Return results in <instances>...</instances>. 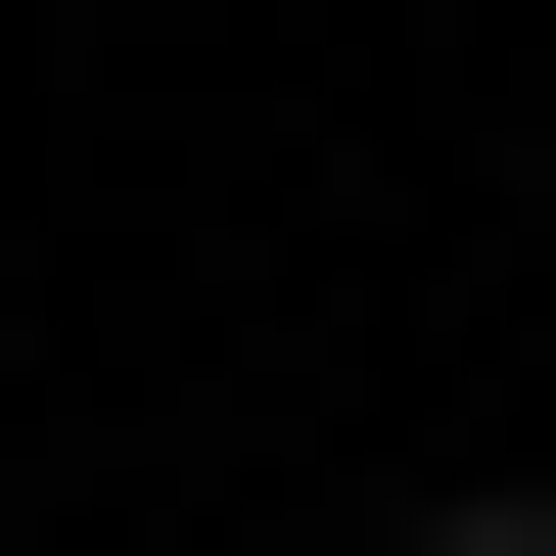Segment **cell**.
Instances as JSON below:
<instances>
[{
    "mask_svg": "<svg viewBox=\"0 0 556 556\" xmlns=\"http://www.w3.org/2000/svg\"><path fill=\"white\" fill-rule=\"evenodd\" d=\"M417 556H556V510H417Z\"/></svg>",
    "mask_w": 556,
    "mask_h": 556,
    "instance_id": "6da1fadb",
    "label": "cell"
}]
</instances>
